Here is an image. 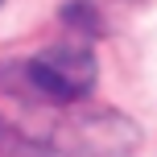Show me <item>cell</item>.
Here are the masks:
<instances>
[{
  "mask_svg": "<svg viewBox=\"0 0 157 157\" xmlns=\"http://www.w3.org/2000/svg\"><path fill=\"white\" fill-rule=\"evenodd\" d=\"M141 145V128L120 112H83L54 128L29 157H132Z\"/></svg>",
  "mask_w": 157,
  "mask_h": 157,
  "instance_id": "cell-2",
  "label": "cell"
},
{
  "mask_svg": "<svg viewBox=\"0 0 157 157\" xmlns=\"http://www.w3.org/2000/svg\"><path fill=\"white\" fill-rule=\"evenodd\" d=\"M95 54L87 41L66 37L46 46L33 58H13L0 62V87L17 99H37V103H71L83 99L95 87Z\"/></svg>",
  "mask_w": 157,
  "mask_h": 157,
  "instance_id": "cell-1",
  "label": "cell"
}]
</instances>
